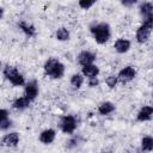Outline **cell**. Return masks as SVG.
Segmentation results:
<instances>
[{"mask_svg": "<svg viewBox=\"0 0 153 153\" xmlns=\"http://www.w3.org/2000/svg\"><path fill=\"white\" fill-rule=\"evenodd\" d=\"M7 118H10V111L7 110V109H0V122H2V121H5V120H7Z\"/></svg>", "mask_w": 153, "mask_h": 153, "instance_id": "24", "label": "cell"}, {"mask_svg": "<svg viewBox=\"0 0 153 153\" xmlns=\"http://www.w3.org/2000/svg\"><path fill=\"white\" fill-rule=\"evenodd\" d=\"M115 110H116V105H115L112 102H109V100H105V102L100 103V104L98 105V109H97L98 114L102 115V116L110 115V114H112Z\"/></svg>", "mask_w": 153, "mask_h": 153, "instance_id": "14", "label": "cell"}, {"mask_svg": "<svg viewBox=\"0 0 153 153\" xmlns=\"http://www.w3.org/2000/svg\"><path fill=\"white\" fill-rule=\"evenodd\" d=\"M94 4H96V1H93V0H79V1H78V6H79L81 10H88V8H91Z\"/></svg>", "mask_w": 153, "mask_h": 153, "instance_id": "22", "label": "cell"}, {"mask_svg": "<svg viewBox=\"0 0 153 153\" xmlns=\"http://www.w3.org/2000/svg\"><path fill=\"white\" fill-rule=\"evenodd\" d=\"M99 85V80L98 78H92V79H87V86L88 87H96Z\"/></svg>", "mask_w": 153, "mask_h": 153, "instance_id": "25", "label": "cell"}, {"mask_svg": "<svg viewBox=\"0 0 153 153\" xmlns=\"http://www.w3.org/2000/svg\"><path fill=\"white\" fill-rule=\"evenodd\" d=\"M105 84L109 88H115L116 85L118 84V79H117V75L116 74H111L109 76H106L105 79Z\"/></svg>", "mask_w": 153, "mask_h": 153, "instance_id": "21", "label": "cell"}, {"mask_svg": "<svg viewBox=\"0 0 153 153\" xmlns=\"http://www.w3.org/2000/svg\"><path fill=\"white\" fill-rule=\"evenodd\" d=\"M11 127H12V121H11L10 118H7V120L0 122V130L6 131V130H8Z\"/></svg>", "mask_w": 153, "mask_h": 153, "instance_id": "23", "label": "cell"}, {"mask_svg": "<svg viewBox=\"0 0 153 153\" xmlns=\"http://www.w3.org/2000/svg\"><path fill=\"white\" fill-rule=\"evenodd\" d=\"M139 12L142 18L153 16V4L151 1H143L139 6Z\"/></svg>", "mask_w": 153, "mask_h": 153, "instance_id": "17", "label": "cell"}, {"mask_svg": "<svg viewBox=\"0 0 153 153\" xmlns=\"http://www.w3.org/2000/svg\"><path fill=\"white\" fill-rule=\"evenodd\" d=\"M102 153H104V152H102Z\"/></svg>", "mask_w": 153, "mask_h": 153, "instance_id": "30", "label": "cell"}, {"mask_svg": "<svg viewBox=\"0 0 153 153\" xmlns=\"http://www.w3.org/2000/svg\"><path fill=\"white\" fill-rule=\"evenodd\" d=\"M18 27L27 36V37H35L36 36V27L33 24L25 22V20H20L18 23Z\"/></svg>", "mask_w": 153, "mask_h": 153, "instance_id": "15", "label": "cell"}, {"mask_svg": "<svg viewBox=\"0 0 153 153\" xmlns=\"http://www.w3.org/2000/svg\"><path fill=\"white\" fill-rule=\"evenodd\" d=\"M30 104H31V102H30L26 97L22 96V97H18V98H16V99L13 100V103H12V108L16 109V110L22 111V110L27 109V108L30 106Z\"/></svg>", "mask_w": 153, "mask_h": 153, "instance_id": "16", "label": "cell"}, {"mask_svg": "<svg viewBox=\"0 0 153 153\" xmlns=\"http://www.w3.org/2000/svg\"><path fill=\"white\" fill-rule=\"evenodd\" d=\"M94 61H96V54L90 50H81L76 56V62L81 67L92 65V63H94Z\"/></svg>", "mask_w": 153, "mask_h": 153, "instance_id": "7", "label": "cell"}, {"mask_svg": "<svg viewBox=\"0 0 153 153\" xmlns=\"http://www.w3.org/2000/svg\"><path fill=\"white\" fill-rule=\"evenodd\" d=\"M99 72H100L99 71V67L97 65H94V63L81 67V74H82V76L86 80L87 79H92V78H98Z\"/></svg>", "mask_w": 153, "mask_h": 153, "instance_id": "12", "label": "cell"}, {"mask_svg": "<svg viewBox=\"0 0 153 153\" xmlns=\"http://www.w3.org/2000/svg\"><path fill=\"white\" fill-rule=\"evenodd\" d=\"M0 71H2V63H1V61H0Z\"/></svg>", "mask_w": 153, "mask_h": 153, "instance_id": "29", "label": "cell"}, {"mask_svg": "<svg viewBox=\"0 0 153 153\" xmlns=\"http://www.w3.org/2000/svg\"><path fill=\"white\" fill-rule=\"evenodd\" d=\"M55 37H56V39L60 41V42H67V41H69V38H71V32H69V30H68L67 27L61 26V27H59V29L56 30Z\"/></svg>", "mask_w": 153, "mask_h": 153, "instance_id": "19", "label": "cell"}, {"mask_svg": "<svg viewBox=\"0 0 153 153\" xmlns=\"http://www.w3.org/2000/svg\"><path fill=\"white\" fill-rule=\"evenodd\" d=\"M67 143V147L68 148H72V147H75L76 145H78V137H73V139H71L68 142H66Z\"/></svg>", "mask_w": 153, "mask_h": 153, "instance_id": "27", "label": "cell"}, {"mask_svg": "<svg viewBox=\"0 0 153 153\" xmlns=\"http://www.w3.org/2000/svg\"><path fill=\"white\" fill-rule=\"evenodd\" d=\"M19 140H20L19 134L17 131H11V133H7L2 136L1 143L6 147H16V146H18Z\"/></svg>", "mask_w": 153, "mask_h": 153, "instance_id": "10", "label": "cell"}, {"mask_svg": "<svg viewBox=\"0 0 153 153\" xmlns=\"http://www.w3.org/2000/svg\"><path fill=\"white\" fill-rule=\"evenodd\" d=\"M90 31L93 36V39L98 44H105L111 37V27L105 22L93 23L90 25Z\"/></svg>", "mask_w": 153, "mask_h": 153, "instance_id": "1", "label": "cell"}, {"mask_svg": "<svg viewBox=\"0 0 153 153\" xmlns=\"http://www.w3.org/2000/svg\"><path fill=\"white\" fill-rule=\"evenodd\" d=\"M2 16H4V8H2V7H0V19L2 18Z\"/></svg>", "mask_w": 153, "mask_h": 153, "instance_id": "28", "label": "cell"}, {"mask_svg": "<svg viewBox=\"0 0 153 153\" xmlns=\"http://www.w3.org/2000/svg\"><path fill=\"white\" fill-rule=\"evenodd\" d=\"M114 48L118 54H126L131 48V42L127 38H118L114 43Z\"/></svg>", "mask_w": 153, "mask_h": 153, "instance_id": "13", "label": "cell"}, {"mask_svg": "<svg viewBox=\"0 0 153 153\" xmlns=\"http://www.w3.org/2000/svg\"><path fill=\"white\" fill-rule=\"evenodd\" d=\"M116 75H117L118 82H121V84L124 85V84H128V82H130L131 80L135 79V76H136V69L133 66H126Z\"/></svg>", "mask_w": 153, "mask_h": 153, "instance_id": "6", "label": "cell"}, {"mask_svg": "<svg viewBox=\"0 0 153 153\" xmlns=\"http://www.w3.org/2000/svg\"><path fill=\"white\" fill-rule=\"evenodd\" d=\"M39 93V87H38V81L36 79H30L29 81L25 82L24 85V97H26L31 103L36 100Z\"/></svg>", "mask_w": 153, "mask_h": 153, "instance_id": "5", "label": "cell"}, {"mask_svg": "<svg viewBox=\"0 0 153 153\" xmlns=\"http://www.w3.org/2000/svg\"><path fill=\"white\" fill-rule=\"evenodd\" d=\"M2 74L5 76V79L8 80L13 86H24L26 82L24 75L14 66L6 65L5 67H2Z\"/></svg>", "mask_w": 153, "mask_h": 153, "instance_id": "3", "label": "cell"}, {"mask_svg": "<svg viewBox=\"0 0 153 153\" xmlns=\"http://www.w3.org/2000/svg\"><path fill=\"white\" fill-rule=\"evenodd\" d=\"M151 32H152V29L151 27H147L145 25H140L136 30V35H135V39L139 44H145L146 42H148L149 37H151Z\"/></svg>", "mask_w": 153, "mask_h": 153, "instance_id": "8", "label": "cell"}, {"mask_svg": "<svg viewBox=\"0 0 153 153\" xmlns=\"http://www.w3.org/2000/svg\"><path fill=\"white\" fill-rule=\"evenodd\" d=\"M152 116H153V106L143 105L136 115V121L137 122H147V121L152 120Z\"/></svg>", "mask_w": 153, "mask_h": 153, "instance_id": "11", "label": "cell"}, {"mask_svg": "<svg viewBox=\"0 0 153 153\" xmlns=\"http://www.w3.org/2000/svg\"><path fill=\"white\" fill-rule=\"evenodd\" d=\"M55 137H56V130L53 128H48V129H44L41 131L38 140L43 145H50L55 141Z\"/></svg>", "mask_w": 153, "mask_h": 153, "instance_id": "9", "label": "cell"}, {"mask_svg": "<svg viewBox=\"0 0 153 153\" xmlns=\"http://www.w3.org/2000/svg\"><path fill=\"white\" fill-rule=\"evenodd\" d=\"M153 149V137L151 135H146L141 139V151L143 153H149Z\"/></svg>", "mask_w": 153, "mask_h": 153, "instance_id": "20", "label": "cell"}, {"mask_svg": "<svg viewBox=\"0 0 153 153\" xmlns=\"http://www.w3.org/2000/svg\"><path fill=\"white\" fill-rule=\"evenodd\" d=\"M84 81H85V78L82 76L81 73H74V74L71 76L69 84H71V86H72L74 90H79V88L82 86Z\"/></svg>", "mask_w": 153, "mask_h": 153, "instance_id": "18", "label": "cell"}, {"mask_svg": "<svg viewBox=\"0 0 153 153\" xmlns=\"http://www.w3.org/2000/svg\"><path fill=\"white\" fill-rule=\"evenodd\" d=\"M121 4H122L124 7H131V6L136 5L137 1H136V0H122Z\"/></svg>", "mask_w": 153, "mask_h": 153, "instance_id": "26", "label": "cell"}, {"mask_svg": "<svg viewBox=\"0 0 153 153\" xmlns=\"http://www.w3.org/2000/svg\"><path fill=\"white\" fill-rule=\"evenodd\" d=\"M43 71L51 79H61L65 75V65L56 57H49L43 65Z\"/></svg>", "mask_w": 153, "mask_h": 153, "instance_id": "2", "label": "cell"}, {"mask_svg": "<svg viewBox=\"0 0 153 153\" xmlns=\"http://www.w3.org/2000/svg\"><path fill=\"white\" fill-rule=\"evenodd\" d=\"M78 127V121L73 115H65L60 120V129L62 133L72 135Z\"/></svg>", "mask_w": 153, "mask_h": 153, "instance_id": "4", "label": "cell"}]
</instances>
